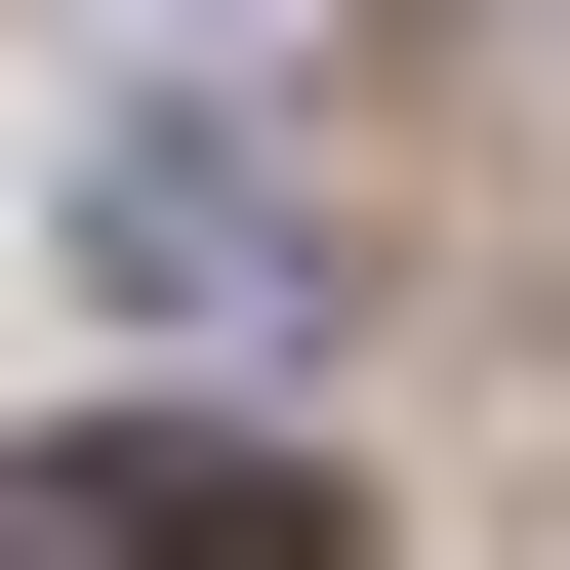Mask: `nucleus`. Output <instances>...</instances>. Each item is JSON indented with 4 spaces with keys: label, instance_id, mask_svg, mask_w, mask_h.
Segmentation results:
<instances>
[{
    "label": "nucleus",
    "instance_id": "f257e3e1",
    "mask_svg": "<svg viewBox=\"0 0 570 570\" xmlns=\"http://www.w3.org/2000/svg\"><path fill=\"white\" fill-rule=\"evenodd\" d=\"M0 570H326V449L285 407H82V449H0Z\"/></svg>",
    "mask_w": 570,
    "mask_h": 570
}]
</instances>
